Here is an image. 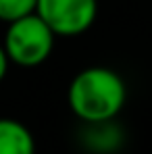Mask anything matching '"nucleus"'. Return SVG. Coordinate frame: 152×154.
<instances>
[{"label":"nucleus","mask_w":152,"mask_h":154,"mask_svg":"<svg viewBox=\"0 0 152 154\" xmlns=\"http://www.w3.org/2000/svg\"><path fill=\"white\" fill-rule=\"evenodd\" d=\"M125 79L108 67H88L79 71L67 90V102L85 125L108 123L125 106Z\"/></svg>","instance_id":"1"},{"label":"nucleus","mask_w":152,"mask_h":154,"mask_svg":"<svg viewBox=\"0 0 152 154\" xmlns=\"http://www.w3.org/2000/svg\"><path fill=\"white\" fill-rule=\"evenodd\" d=\"M54 40V31L33 13L6 25L2 46L11 63L19 67H38L52 54Z\"/></svg>","instance_id":"2"},{"label":"nucleus","mask_w":152,"mask_h":154,"mask_svg":"<svg viewBox=\"0 0 152 154\" xmlns=\"http://www.w3.org/2000/svg\"><path fill=\"white\" fill-rule=\"evenodd\" d=\"M36 13L56 38H75L96 21L98 0H38Z\"/></svg>","instance_id":"3"},{"label":"nucleus","mask_w":152,"mask_h":154,"mask_svg":"<svg viewBox=\"0 0 152 154\" xmlns=\"http://www.w3.org/2000/svg\"><path fill=\"white\" fill-rule=\"evenodd\" d=\"M0 154H36V140L21 121L0 117Z\"/></svg>","instance_id":"4"},{"label":"nucleus","mask_w":152,"mask_h":154,"mask_svg":"<svg viewBox=\"0 0 152 154\" xmlns=\"http://www.w3.org/2000/svg\"><path fill=\"white\" fill-rule=\"evenodd\" d=\"M38 6V0H0V21L13 23L27 15H33Z\"/></svg>","instance_id":"5"},{"label":"nucleus","mask_w":152,"mask_h":154,"mask_svg":"<svg viewBox=\"0 0 152 154\" xmlns=\"http://www.w3.org/2000/svg\"><path fill=\"white\" fill-rule=\"evenodd\" d=\"M8 65H11V60H8V56H6V50H4V46H2V42H0V81L6 77Z\"/></svg>","instance_id":"6"}]
</instances>
